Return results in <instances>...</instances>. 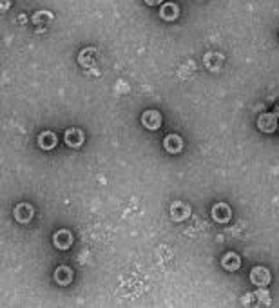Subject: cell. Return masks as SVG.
Listing matches in <instances>:
<instances>
[{
  "label": "cell",
  "instance_id": "cell-11",
  "mask_svg": "<svg viewBox=\"0 0 279 308\" xmlns=\"http://www.w3.org/2000/svg\"><path fill=\"white\" fill-rule=\"evenodd\" d=\"M221 267L229 272H236L241 267V258H239L236 252H227V254L221 258Z\"/></svg>",
  "mask_w": 279,
  "mask_h": 308
},
{
  "label": "cell",
  "instance_id": "cell-6",
  "mask_svg": "<svg viewBox=\"0 0 279 308\" xmlns=\"http://www.w3.org/2000/svg\"><path fill=\"white\" fill-rule=\"evenodd\" d=\"M210 214H212V220L216 223H227L232 218V210H230V207L227 203H216L212 207V210H210Z\"/></svg>",
  "mask_w": 279,
  "mask_h": 308
},
{
  "label": "cell",
  "instance_id": "cell-15",
  "mask_svg": "<svg viewBox=\"0 0 279 308\" xmlns=\"http://www.w3.org/2000/svg\"><path fill=\"white\" fill-rule=\"evenodd\" d=\"M256 299H258V304H270V296L267 290L256 292Z\"/></svg>",
  "mask_w": 279,
  "mask_h": 308
},
{
  "label": "cell",
  "instance_id": "cell-1",
  "mask_svg": "<svg viewBox=\"0 0 279 308\" xmlns=\"http://www.w3.org/2000/svg\"><path fill=\"white\" fill-rule=\"evenodd\" d=\"M250 281L254 285H258V287H267V285L272 281V274L268 268L256 267V268H252V272H250Z\"/></svg>",
  "mask_w": 279,
  "mask_h": 308
},
{
  "label": "cell",
  "instance_id": "cell-17",
  "mask_svg": "<svg viewBox=\"0 0 279 308\" xmlns=\"http://www.w3.org/2000/svg\"><path fill=\"white\" fill-rule=\"evenodd\" d=\"M274 114H275V116H279V104L274 107Z\"/></svg>",
  "mask_w": 279,
  "mask_h": 308
},
{
  "label": "cell",
  "instance_id": "cell-4",
  "mask_svg": "<svg viewBox=\"0 0 279 308\" xmlns=\"http://www.w3.org/2000/svg\"><path fill=\"white\" fill-rule=\"evenodd\" d=\"M258 127L263 133H274L277 129V116L274 113H265L258 118Z\"/></svg>",
  "mask_w": 279,
  "mask_h": 308
},
{
  "label": "cell",
  "instance_id": "cell-14",
  "mask_svg": "<svg viewBox=\"0 0 279 308\" xmlns=\"http://www.w3.org/2000/svg\"><path fill=\"white\" fill-rule=\"evenodd\" d=\"M53 20V13H49V11H38V13H35L33 15V24L35 25H38V27H47V24Z\"/></svg>",
  "mask_w": 279,
  "mask_h": 308
},
{
  "label": "cell",
  "instance_id": "cell-8",
  "mask_svg": "<svg viewBox=\"0 0 279 308\" xmlns=\"http://www.w3.org/2000/svg\"><path fill=\"white\" fill-rule=\"evenodd\" d=\"M58 143V138L56 134L51 133V131H46V133H40L38 134V147L42 150H53Z\"/></svg>",
  "mask_w": 279,
  "mask_h": 308
},
{
  "label": "cell",
  "instance_id": "cell-3",
  "mask_svg": "<svg viewBox=\"0 0 279 308\" xmlns=\"http://www.w3.org/2000/svg\"><path fill=\"white\" fill-rule=\"evenodd\" d=\"M64 140H66V143L71 147V149H78V147L83 145V140H85V136H83L82 129H76V127H73V129L66 131V134H64Z\"/></svg>",
  "mask_w": 279,
  "mask_h": 308
},
{
  "label": "cell",
  "instance_id": "cell-13",
  "mask_svg": "<svg viewBox=\"0 0 279 308\" xmlns=\"http://www.w3.org/2000/svg\"><path fill=\"white\" fill-rule=\"evenodd\" d=\"M179 15V8L176 4H172V2H167L165 6H162V9H160V17L163 18V20H176Z\"/></svg>",
  "mask_w": 279,
  "mask_h": 308
},
{
  "label": "cell",
  "instance_id": "cell-12",
  "mask_svg": "<svg viewBox=\"0 0 279 308\" xmlns=\"http://www.w3.org/2000/svg\"><path fill=\"white\" fill-rule=\"evenodd\" d=\"M54 279H56L58 285L66 287V285H69L73 281V270L69 267H66V265H62V267H58L54 270Z\"/></svg>",
  "mask_w": 279,
  "mask_h": 308
},
{
  "label": "cell",
  "instance_id": "cell-7",
  "mask_svg": "<svg viewBox=\"0 0 279 308\" xmlns=\"http://www.w3.org/2000/svg\"><path fill=\"white\" fill-rule=\"evenodd\" d=\"M142 124L145 125L147 129L156 131L160 125H162V114H160L158 111H152V109H149V111H145V113H143Z\"/></svg>",
  "mask_w": 279,
  "mask_h": 308
},
{
  "label": "cell",
  "instance_id": "cell-10",
  "mask_svg": "<svg viewBox=\"0 0 279 308\" xmlns=\"http://www.w3.org/2000/svg\"><path fill=\"white\" fill-rule=\"evenodd\" d=\"M53 241H54V245L58 247V249L67 250L69 247L73 245V234L69 232L67 229H62V230H58V232H54Z\"/></svg>",
  "mask_w": 279,
  "mask_h": 308
},
{
  "label": "cell",
  "instance_id": "cell-2",
  "mask_svg": "<svg viewBox=\"0 0 279 308\" xmlns=\"http://www.w3.org/2000/svg\"><path fill=\"white\" fill-rule=\"evenodd\" d=\"M13 214H15V220L18 221V223H29L31 220H33L35 216V208L31 207L29 203H20L15 207V210H13Z\"/></svg>",
  "mask_w": 279,
  "mask_h": 308
},
{
  "label": "cell",
  "instance_id": "cell-16",
  "mask_svg": "<svg viewBox=\"0 0 279 308\" xmlns=\"http://www.w3.org/2000/svg\"><path fill=\"white\" fill-rule=\"evenodd\" d=\"M147 4L149 6H158V4H162V0H145Z\"/></svg>",
  "mask_w": 279,
  "mask_h": 308
},
{
  "label": "cell",
  "instance_id": "cell-9",
  "mask_svg": "<svg viewBox=\"0 0 279 308\" xmlns=\"http://www.w3.org/2000/svg\"><path fill=\"white\" fill-rule=\"evenodd\" d=\"M171 216L174 221L187 220V218L191 216V207H189L187 203H183V201H176V203H172V207H171Z\"/></svg>",
  "mask_w": 279,
  "mask_h": 308
},
{
  "label": "cell",
  "instance_id": "cell-5",
  "mask_svg": "<svg viewBox=\"0 0 279 308\" xmlns=\"http://www.w3.org/2000/svg\"><path fill=\"white\" fill-rule=\"evenodd\" d=\"M163 147H165L167 152H171V154L181 152L185 147L183 138L179 136V134H169V136H165V140H163Z\"/></svg>",
  "mask_w": 279,
  "mask_h": 308
}]
</instances>
